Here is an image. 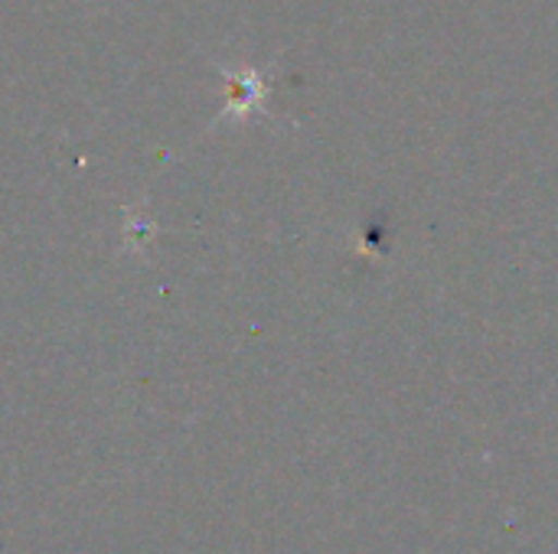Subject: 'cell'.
I'll return each mask as SVG.
<instances>
[{"label": "cell", "mask_w": 558, "mask_h": 554, "mask_svg": "<svg viewBox=\"0 0 558 554\" xmlns=\"http://www.w3.org/2000/svg\"><path fill=\"white\" fill-rule=\"evenodd\" d=\"M229 82V101L222 114H235L245 118L252 111H258V104L265 101V82L255 69H239V72H226Z\"/></svg>", "instance_id": "6da1fadb"}]
</instances>
